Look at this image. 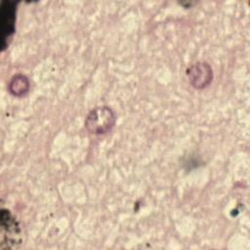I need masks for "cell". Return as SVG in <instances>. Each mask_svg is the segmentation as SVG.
I'll return each mask as SVG.
<instances>
[{
    "mask_svg": "<svg viewBox=\"0 0 250 250\" xmlns=\"http://www.w3.org/2000/svg\"><path fill=\"white\" fill-rule=\"evenodd\" d=\"M114 124V115L110 108L101 106L93 109L87 116L85 126L92 134H104Z\"/></svg>",
    "mask_w": 250,
    "mask_h": 250,
    "instance_id": "6da1fadb",
    "label": "cell"
},
{
    "mask_svg": "<svg viewBox=\"0 0 250 250\" xmlns=\"http://www.w3.org/2000/svg\"><path fill=\"white\" fill-rule=\"evenodd\" d=\"M1 228H2V242L1 247L6 243L4 248H15L21 243V228L18 221L9 210L1 212Z\"/></svg>",
    "mask_w": 250,
    "mask_h": 250,
    "instance_id": "7a4b0ae2",
    "label": "cell"
},
{
    "mask_svg": "<svg viewBox=\"0 0 250 250\" xmlns=\"http://www.w3.org/2000/svg\"><path fill=\"white\" fill-rule=\"evenodd\" d=\"M15 2L4 1L1 7V30L3 50L9 45V40L15 31Z\"/></svg>",
    "mask_w": 250,
    "mask_h": 250,
    "instance_id": "3957f363",
    "label": "cell"
}]
</instances>
